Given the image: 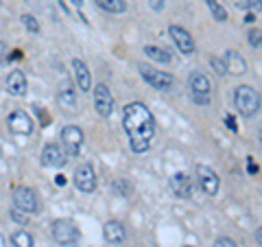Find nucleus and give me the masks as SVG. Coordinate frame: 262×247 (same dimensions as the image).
<instances>
[{"label": "nucleus", "mask_w": 262, "mask_h": 247, "mask_svg": "<svg viewBox=\"0 0 262 247\" xmlns=\"http://www.w3.org/2000/svg\"><path fill=\"white\" fill-rule=\"evenodd\" d=\"M122 125L129 138H144L151 140L155 134V118L142 103H129L122 112Z\"/></svg>", "instance_id": "nucleus-1"}, {"label": "nucleus", "mask_w": 262, "mask_h": 247, "mask_svg": "<svg viewBox=\"0 0 262 247\" xmlns=\"http://www.w3.org/2000/svg\"><path fill=\"white\" fill-rule=\"evenodd\" d=\"M234 103L243 116L251 118V116H256L260 110V94L251 86H238L234 92Z\"/></svg>", "instance_id": "nucleus-2"}, {"label": "nucleus", "mask_w": 262, "mask_h": 247, "mask_svg": "<svg viewBox=\"0 0 262 247\" xmlns=\"http://www.w3.org/2000/svg\"><path fill=\"white\" fill-rule=\"evenodd\" d=\"M53 236L59 245L72 247L79 243V228L70 219H57L53 223Z\"/></svg>", "instance_id": "nucleus-3"}, {"label": "nucleus", "mask_w": 262, "mask_h": 247, "mask_svg": "<svg viewBox=\"0 0 262 247\" xmlns=\"http://www.w3.org/2000/svg\"><path fill=\"white\" fill-rule=\"evenodd\" d=\"M138 68H140V75H142V79H144L149 86H153L155 90H168L170 86H173V81H175L170 72L155 70V68H149V66H144V64H140V66H138Z\"/></svg>", "instance_id": "nucleus-4"}, {"label": "nucleus", "mask_w": 262, "mask_h": 247, "mask_svg": "<svg viewBox=\"0 0 262 247\" xmlns=\"http://www.w3.org/2000/svg\"><path fill=\"white\" fill-rule=\"evenodd\" d=\"M61 145H63V149H66V155H79L81 151V147H83V131H81L79 127L75 125H68V127H63L61 131Z\"/></svg>", "instance_id": "nucleus-5"}, {"label": "nucleus", "mask_w": 262, "mask_h": 247, "mask_svg": "<svg viewBox=\"0 0 262 247\" xmlns=\"http://www.w3.org/2000/svg\"><path fill=\"white\" fill-rule=\"evenodd\" d=\"M75 186L81 193H94L96 191V173L92 164H79L75 171Z\"/></svg>", "instance_id": "nucleus-6"}, {"label": "nucleus", "mask_w": 262, "mask_h": 247, "mask_svg": "<svg viewBox=\"0 0 262 247\" xmlns=\"http://www.w3.org/2000/svg\"><path fill=\"white\" fill-rule=\"evenodd\" d=\"M94 108L101 116H110L114 112V96L105 84H98L94 90Z\"/></svg>", "instance_id": "nucleus-7"}, {"label": "nucleus", "mask_w": 262, "mask_h": 247, "mask_svg": "<svg viewBox=\"0 0 262 247\" xmlns=\"http://www.w3.org/2000/svg\"><path fill=\"white\" fill-rule=\"evenodd\" d=\"M7 127L18 136H29L33 131V120L29 114H24V112H11L9 116H7Z\"/></svg>", "instance_id": "nucleus-8"}, {"label": "nucleus", "mask_w": 262, "mask_h": 247, "mask_svg": "<svg viewBox=\"0 0 262 247\" xmlns=\"http://www.w3.org/2000/svg\"><path fill=\"white\" fill-rule=\"evenodd\" d=\"M13 203H15V208L24 210L27 215H33V212H37V197H35V193H33L31 188H15V193H13Z\"/></svg>", "instance_id": "nucleus-9"}, {"label": "nucleus", "mask_w": 262, "mask_h": 247, "mask_svg": "<svg viewBox=\"0 0 262 247\" xmlns=\"http://www.w3.org/2000/svg\"><path fill=\"white\" fill-rule=\"evenodd\" d=\"M196 179H199V186L203 193L208 195H216L219 193V175L210 167H196Z\"/></svg>", "instance_id": "nucleus-10"}, {"label": "nucleus", "mask_w": 262, "mask_h": 247, "mask_svg": "<svg viewBox=\"0 0 262 247\" xmlns=\"http://www.w3.org/2000/svg\"><path fill=\"white\" fill-rule=\"evenodd\" d=\"M66 162H68V155H66V151H61L59 145H46L44 147V151H42V164L44 167L61 169Z\"/></svg>", "instance_id": "nucleus-11"}, {"label": "nucleus", "mask_w": 262, "mask_h": 247, "mask_svg": "<svg viewBox=\"0 0 262 247\" xmlns=\"http://www.w3.org/2000/svg\"><path fill=\"white\" fill-rule=\"evenodd\" d=\"M168 33H170L173 42L177 44V48H179V51H182L184 55H192V53H194V42H192L190 33H188L186 29H182V27H177V24H173V27L168 29Z\"/></svg>", "instance_id": "nucleus-12"}, {"label": "nucleus", "mask_w": 262, "mask_h": 247, "mask_svg": "<svg viewBox=\"0 0 262 247\" xmlns=\"http://www.w3.org/2000/svg\"><path fill=\"white\" fill-rule=\"evenodd\" d=\"M168 186H170V191H173V195L179 197V199H188V197L192 195L190 179H188L184 173H173L168 179Z\"/></svg>", "instance_id": "nucleus-13"}, {"label": "nucleus", "mask_w": 262, "mask_h": 247, "mask_svg": "<svg viewBox=\"0 0 262 247\" xmlns=\"http://www.w3.org/2000/svg\"><path fill=\"white\" fill-rule=\"evenodd\" d=\"M72 70H75V81L81 92H90V88H92V75H90L85 61L81 59H72Z\"/></svg>", "instance_id": "nucleus-14"}, {"label": "nucleus", "mask_w": 262, "mask_h": 247, "mask_svg": "<svg viewBox=\"0 0 262 247\" xmlns=\"http://www.w3.org/2000/svg\"><path fill=\"white\" fill-rule=\"evenodd\" d=\"M7 92L11 96H22L27 94V77L22 70H11L7 77Z\"/></svg>", "instance_id": "nucleus-15"}, {"label": "nucleus", "mask_w": 262, "mask_h": 247, "mask_svg": "<svg viewBox=\"0 0 262 247\" xmlns=\"http://www.w3.org/2000/svg\"><path fill=\"white\" fill-rule=\"evenodd\" d=\"M103 234H105V241L112 243V245H120L122 241H125V225L120 223V221H107L103 228Z\"/></svg>", "instance_id": "nucleus-16"}, {"label": "nucleus", "mask_w": 262, "mask_h": 247, "mask_svg": "<svg viewBox=\"0 0 262 247\" xmlns=\"http://www.w3.org/2000/svg\"><path fill=\"white\" fill-rule=\"evenodd\" d=\"M223 64H225V70L232 72V75H245L247 72V64H245V59L236 51H227L223 55Z\"/></svg>", "instance_id": "nucleus-17"}, {"label": "nucleus", "mask_w": 262, "mask_h": 247, "mask_svg": "<svg viewBox=\"0 0 262 247\" xmlns=\"http://www.w3.org/2000/svg\"><path fill=\"white\" fill-rule=\"evenodd\" d=\"M188 88L190 94H210V79L203 72H192L188 79Z\"/></svg>", "instance_id": "nucleus-18"}, {"label": "nucleus", "mask_w": 262, "mask_h": 247, "mask_svg": "<svg viewBox=\"0 0 262 247\" xmlns=\"http://www.w3.org/2000/svg\"><path fill=\"white\" fill-rule=\"evenodd\" d=\"M94 3L101 7V9L110 11V13H122V11L127 9L125 0H94Z\"/></svg>", "instance_id": "nucleus-19"}, {"label": "nucleus", "mask_w": 262, "mask_h": 247, "mask_svg": "<svg viewBox=\"0 0 262 247\" xmlns=\"http://www.w3.org/2000/svg\"><path fill=\"white\" fill-rule=\"evenodd\" d=\"M59 103L63 105V108H68V110H75V108H77L75 90L68 88V86H63V88H61V92H59Z\"/></svg>", "instance_id": "nucleus-20"}, {"label": "nucleus", "mask_w": 262, "mask_h": 247, "mask_svg": "<svg viewBox=\"0 0 262 247\" xmlns=\"http://www.w3.org/2000/svg\"><path fill=\"white\" fill-rule=\"evenodd\" d=\"M144 53L149 55L153 61L170 64V55H168V51H164V48H160V46H146V48H144Z\"/></svg>", "instance_id": "nucleus-21"}, {"label": "nucleus", "mask_w": 262, "mask_h": 247, "mask_svg": "<svg viewBox=\"0 0 262 247\" xmlns=\"http://www.w3.org/2000/svg\"><path fill=\"white\" fill-rule=\"evenodd\" d=\"M208 7H210V11L212 15H214V20L216 22H225L227 20V11H225V7L219 3V0H206Z\"/></svg>", "instance_id": "nucleus-22"}, {"label": "nucleus", "mask_w": 262, "mask_h": 247, "mask_svg": "<svg viewBox=\"0 0 262 247\" xmlns=\"http://www.w3.org/2000/svg\"><path fill=\"white\" fill-rule=\"evenodd\" d=\"M11 241H13V245L15 247H33L35 245V241H33V236L29 234V232H15L13 236H11Z\"/></svg>", "instance_id": "nucleus-23"}, {"label": "nucleus", "mask_w": 262, "mask_h": 247, "mask_svg": "<svg viewBox=\"0 0 262 247\" xmlns=\"http://www.w3.org/2000/svg\"><path fill=\"white\" fill-rule=\"evenodd\" d=\"M129 147L134 153H144L149 151L151 147V140H144V138H129Z\"/></svg>", "instance_id": "nucleus-24"}, {"label": "nucleus", "mask_w": 262, "mask_h": 247, "mask_svg": "<svg viewBox=\"0 0 262 247\" xmlns=\"http://www.w3.org/2000/svg\"><path fill=\"white\" fill-rule=\"evenodd\" d=\"M22 24H24V27H27L31 33H39V24H37V20L33 18L31 13H24V15H22Z\"/></svg>", "instance_id": "nucleus-25"}, {"label": "nucleus", "mask_w": 262, "mask_h": 247, "mask_svg": "<svg viewBox=\"0 0 262 247\" xmlns=\"http://www.w3.org/2000/svg\"><path fill=\"white\" fill-rule=\"evenodd\" d=\"M11 219L15 221V223H20V225H27L29 223V215L24 210L15 208V205H13V210H11Z\"/></svg>", "instance_id": "nucleus-26"}, {"label": "nucleus", "mask_w": 262, "mask_h": 247, "mask_svg": "<svg viewBox=\"0 0 262 247\" xmlns=\"http://www.w3.org/2000/svg\"><path fill=\"white\" fill-rule=\"evenodd\" d=\"M112 191L118 193V195H122V197H127V195L131 193V186H129L127 182H122V179H118V182L112 184Z\"/></svg>", "instance_id": "nucleus-27"}, {"label": "nucleus", "mask_w": 262, "mask_h": 247, "mask_svg": "<svg viewBox=\"0 0 262 247\" xmlns=\"http://www.w3.org/2000/svg\"><path fill=\"white\" fill-rule=\"evenodd\" d=\"M210 66L214 68V72L219 77H223V75H227V70H225V64H223V59H219V57H210Z\"/></svg>", "instance_id": "nucleus-28"}, {"label": "nucleus", "mask_w": 262, "mask_h": 247, "mask_svg": "<svg viewBox=\"0 0 262 247\" xmlns=\"http://www.w3.org/2000/svg\"><path fill=\"white\" fill-rule=\"evenodd\" d=\"M236 7H241V9H251V7H260V0H234Z\"/></svg>", "instance_id": "nucleus-29"}, {"label": "nucleus", "mask_w": 262, "mask_h": 247, "mask_svg": "<svg viewBox=\"0 0 262 247\" xmlns=\"http://www.w3.org/2000/svg\"><path fill=\"white\" fill-rule=\"evenodd\" d=\"M247 39H249V44H251V46L260 48V31H258V29L249 31V33H247Z\"/></svg>", "instance_id": "nucleus-30"}, {"label": "nucleus", "mask_w": 262, "mask_h": 247, "mask_svg": "<svg viewBox=\"0 0 262 247\" xmlns=\"http://www.w3.org/2000/svg\"><path fill=\"white\" fill-rule=\"evenodd\" d=\"M214 247H238L236 245L232 238H227V236H221V238H216L214 241Z\"/></svg>", "instance_id": "nucleus-31"}, {"label": "nucleus", "mask_w": 262, "mask_h": 247, "mask_svg": "<svg viewBox=\"0 0 262 247\" xmlns=\"http://www.w3.org/2000/svg\"><path fill=\"white\" fill-rule=\"evenodd\" d=\"M196 105H210V94H190Z\"/></svg>", "instance_id": "nucleus-32"}, {"label": "nucleus", "mask_w": 262, "mask_h": 247, "mask_svg": "<svg viewBox=\"0 0 262 247\" xmlns=\"http://www.w3.org/2000/svg\"><path fill=\"white\" fill-rule=\"evenodd\" d=\"M7 53H9V51H7V44H5V42H0V64L7 59Z\"/></svg>", "instance_id": "nucleus-33"}, {"label": "nucleus", "mask_w": 262, "mask_h": 247, "mask_svg": "<svg viewBox=\"0 0 262 247\" xmlns=\"http://www.w3.org/2000/svg\"><path fill=\"white\" fill-rule=\"evenodd\" d=\"M151 7L155 11H162L164 9V0H151Z\"/></svg>", "instance_id": "nucleus-34"}, {"label": "nucleus", "mask_w": 262, "mask_h": 247, "mask_svg": "<svg viewBox=\"0 0 262 247\" xmlns=\"http://www.w3.org/2000/svg\"><path fill=\"white\" fill-rule=\"evenodd\" d=\"M225 122H227V127H229V129H234V131L238 129V127H236V122H234V118H232V116H225Z\"/></svg>", "instance_id": "nucleus-35"}, {"label": "nucleus", "mask_w": 262, "mask_h": 247, "mask_svg": "<svg viewBox=\"0 0 262 247\" xmlns=\"http://www.w3.org/2000/svg\"><path fill=\"white\" fill-rule=\"evenodd\" d=\"M247 171L251 173V175H256V173H258V167H256V164L251 162V158H249V167H247Z\"/></svg>", "instance_id": "nucleus-36"}, {"label": "nucleus", "mask_w": 262, "mask_h": 247, "mask_svg": "<svg viewBox=\"0 0 262 247\" xmlns=\"http://www.w3.org/2000/svg\"><path fill=\"white\" fill-rule=\"evenodd\" d=\"M72 3H75V7H81L83 5V0H72Z\"/></svg>", "instance_id": "nucleus-37"}]
</instances>
